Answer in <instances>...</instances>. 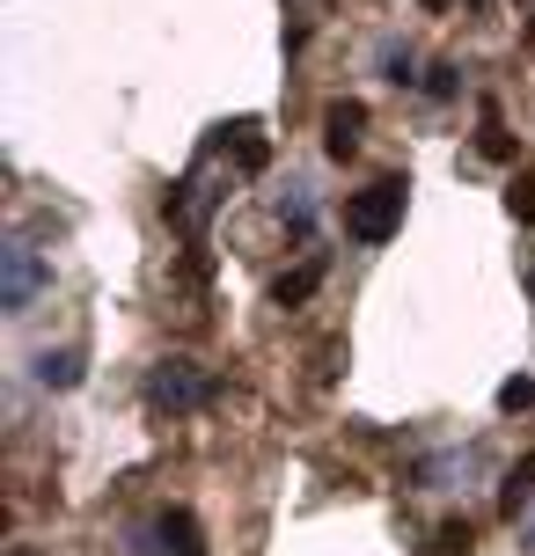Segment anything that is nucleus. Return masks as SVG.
Masks as SVG:
<instances>
[{
    "label": "nucleus",
    "instance_id": "obj_1",
    "mask_svg": "<svg viewBox=\"0 0 535 556\" xmlns=\"http://www.w3.org/2000/svg\"><path fill=\"white\" fill-rule=\"evenodd\" d=\"M213 395H221V381H213L198 359H162L154 374H147V403H154V410H170V417L213 410Z\"/></svg>",
    "mask_w": 535,
    "mask_h": 556
},
{
    "label": "nucleus",
    "instance_id": "obj_2",
    "mask_svg": "<svg viewBox=\"0 0 535 556\" xmlns=\"http://www.w3.org/2000/svg\"><path fill=\"white\" fill-rule=\"evenodd\" d=\"M403 176H382V184H366V191L345 198V235L352 242H389L396 227H403Z\"/></svg>",
    "mask_w": 535,
    "mask_h": 556
},
{
    "label": "nucleus",
    "instance_id": "obj_3",
    "mask_svg": "<svg viewBox=\"0 0 535 556\" xmlns=\"http://www.w3.org/2000/svg\"><path fill=\"white\" fill-rule=\"evenodd\" d=\"M45 286H52V271H45V256L29 250V242H8V250H0V307H8V315H23Z\"/></svg>",
    "mask_w": 535,
    "mask_h": 556
},
{
    "label": "nucleus",
    "instance_id": "obj_4",
    "mask_svg": "<svg viewBox=\"0 0 535 556\" xmlns=\"http://www.w3.org/2000/svg\"><path fill=\"white\" fill-rule=\"evenodd\" d=\"M360 125H366V103H331V111H323V154L345 162V154L360 147Z\"/></svg>",
    "mask_w": 535,
    "mask_h": 556
},
{
    "label": "nucleus",
    "instance_id": "obj_5",
    "mask_svg": "<svg viewBox=\"0 0 535 556\" xmlns=\"http://www.w3.org/2000/svg\"><path fill=\"white\" fill-rule=\"evenodd\" d=\"M37 381H45V389H74V381H82V352H74V344L37 352Z\"/></svg>",
    "mask_w": 535,
    "mask_h": 556
},
{
    "label": "nucleus",
    "instance_id": "obj_6",
    "mask_svg": "<svg viewBox=\"0 0 535 556\" xmlns=\"http://www.w3.org/2000/svg\"><path fill=\"white\" fill-rule=\"evenodd\" d=\"M221 139H235V162H242V176H257V168L272 162V139L257 132V125H227Z\"/></svg>",
    "mask_w": 535,
    "mask_h": 556
},
{
    "label": "nucleus",
    "instance_id": "obj_7",
    "mask_svg": "<svg viewBox=\"0 0 535 556\" xmlns=\"http://www.w3.org/2000/svg\"><path fill=\"white\" fill-rule=\"evenodd\" d=\"M528 505H535V462H521V469H507V491H499V513H507V520H521Z\"/></svg>",
    "mask_w": 535,
    "mask_h": 556
},
{
    "label": "nucleus",
    "instance_id": "obj_8",
    "mask_svg": "<svg viewBox=\"0 0 535 556\" xmlns=\"http://www.w3.org/2000/svg\"><path fill=\"white\" fill-rule=\"evenodd\" d=\"M315 286H323V264H301V271H286L279 286H272V301H279V307H301Z\"/></svg>",
    "mask_w": 535,
    "mask_h": 556
},
{
    "label": "nucleus",
    "instance_id": "obj_9",
    "mask_svg": "<svg viewBox=\"0 0 535 556\" xmlns=\"http://www.w3.org/2000/svg\"><path fill=\"white\" fill-rule=\"evenodd\" d=\"M162 534H176V542H170L176 556H206V549H198V520L184 513V505H176V513H162Z\"/></svg>",
    "mask_w": 535,
    "mask_h": 556
},
{
    "label": "nucleus",
    "instance_id": "obj_10",
    "mask_svg": "<svg viewBox=\"0 0 535 556\" xmlns=\"http://www.w3.org/2000/svg\"><path fill=\"white\" fill-rule=\"evenodd\" d=\"M425 96H440V103H448V96H462V66H455V59H440V66L425 74Z\"/></svg>",
    "mask_w": 535,
    "mask_h": 556
},
{
    "label": "nucleus",
    "instance_id": "obj_11",
    "mask_svg": "<svg viewBox=\"0 0 535 556\" xmlns=\"http://www.w3.org/2000/svg\"><path fill=\"white\" fill-rule=\"evenodd\" d=\"M507 213L513 220H535V176H513L507 184Z\"/></svg>",
    "mask_w": 535,
    "mask_h": 556
},
{
    "label": "nucleus",
    "instance_id": "obj_12",
    "mask_svg": "<svg viewBox=\"0 0 535 556\" xmlns=\"http://www.w3.org/2000/svg\"><path fill=\"white\" fill-rule=\"evenodd\" d=\"M499 410H507V417L535 410V381H528V374H521V381H507V389H499Z\"/></svg>",
    "mask_w": 535,
    "mask_h": 556
},
{
    "label": "nucleus",
    "instance_id": "obj_13",
    "mask_svg": "<svg viewBox=\"0 0 535 556\" xmlns=\"http://www.w3.org/2000/svg\"><path fill=\"white\" fill-rule=\"evenodd\" d=\"M484 154H492V162H507V154H513V139L499 132V111H484Z\"/></svg>",
    "mask_w": 535,
    "mask_h": 556
},
{
    "label": "nucleus",
    "instance_id": "obj_14",
    "mask_svg": "<svg viewBox=\"0 0 535 556\" xmlns=\"http://www.w3.org/2000/svg\"><path fill=\"white\" fill-rule=\"evenodd\" d=\"M382 74H389L396 88H411V81H419V74H411V52H382Z\"/></svg>",
    "mask_w": 535,
    "mask_h": 556
},
{
    "label": "nucleus",
    "instance_id": "obj_15",
    "mask_svg": "<svg viewBox=\"0 0 535 556\" xmlns=\"http://www.w3.org/2000/svg\"><path fill=\"white\" fill-rule=\"evenodd\" d=\"M440 549H470V520H448L440 528Z\"/></svg>",
    "mask_w": 535,
    "mask_h": 556
},
{
    "label": "nucleus",
    "instance_id": "obj_16",
    "mask_svg": "<svg viewBox=\"0 0 535 556\" xmlns=\"http://www.w3.org/2000/svg\"><path fill=\"white\" fill-rule=\"evenodd\" d=\"M425 8H433V15H440V8H455V0H425Z\"/></svg>",
    "mask_w": 535,
    "mask_h": 556
},
{
    "label": "nucleus",
    "instance_id": "obj_17",
    "mask_svg": "<svg viewBox=\"0 0 535 556\" xmlns=\"http://www.w3.org/2000/svg\"><path fill=\"white\" fill-rule=\"evenodd\" d=\"M528 37H535V23H528Z\"/></svg>",
    "mask_w": 535,
    "mask_h": 556
},
{
    "label": "nucleus",
    "instance_id": "obj_18",
    "mask_svg": "<svg viewBox=\"0 0 535 556\" xmlns=\"http://www.w3.org/2000/svg\"><path fill=\"white\" fill-rule=\"evenodd\" d=\"M15 556H29V549H15Z\"/></svg>",
    "mask_w": 535,
    "mask_h": 556
},
{
    "label": "nucleus",
    "instance_id": "obj_19",
    "mask_svg": "<svg viewBox=\"0 0 535 556\" xmlns=\"http://www.w3.org/2000/svg\"><path fill=\"white\" fill-rule=\"evenodd\" d=\"M528 542H535V534H528Z\"/></svg>",
    "mask_w": 535,
    "mask_h": 556
}]
</instances>
